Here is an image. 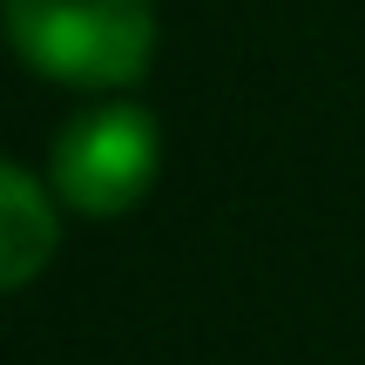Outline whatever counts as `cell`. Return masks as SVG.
I'll return each instance as SVG.
<instances>
[{
  "label": "cell",
  "mask_w": 365,
  "mask_h": 365,
  "mask_svg": "<svg viewBox=\"0 0 365 365\" xmlns=\"http://www.w3.org/2000/svg\"><path fill=\"white\" fill-rule=\"evenodd\" d=\"M7 41L34 75L68 88H129L156 61L149 0H7Z\"/></svg>",
  "instance_id": "6da1fadb"
},
{
  "label": "cell",
  "mask_w": 365,
  "mask_h": 365,
  "mask_svg": "<svg viewBox=\"0 0 365 365\" xmlns=\"http://www.w3.org/2000/svg\"><path fill=\"white\" fill-rule=\"evenodd\" d=\"M156 156H163V135L149 108L95 102L81 115H68V129L54 135V190L81 217H122L149 196Z\"/></svg>",
  "instance_id": "7a4b0ae2"
},
{
  "label": "cell",
  "mask_w": 365,
  "mask_h": 365,
  "mask_svg": "<svg viewBox=\"0 0 365 365\" xmlns=\"http://www.w3.org/2000/svg\"><path fill=\"white\" fill-rule=\"evenodd\" d=\"M54 244H61V230H54L48 190L34 182L27 163H7V170H0V284L27 291L48 271Z\"/></svg>",
  "instance_id": "3957f363"
}]
</instances>
